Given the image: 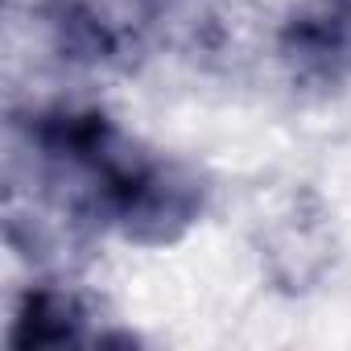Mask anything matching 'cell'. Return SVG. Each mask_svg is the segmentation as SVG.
<instances>
[{"label":"cell","mask_w":351,"mask_h":351,"mask_svg":"<svg viewBox=\"0 0 351 351\" xmlns=\"http://www.w3.org/2000/svg\"><path fill=\"white\" fill-rule=\"evenodd\" d=\"M75 211L128 244H178L207 211V186L186 165L120 136L99 161L75 173Z\"/></svg>","instance_id":"1"},{"label":"cell","mask_w":351,"mask_h":351,"mask_svg":"<svg viewBox=\"0 0 351 351\" xmlns=\"http://www.w3.org/2000/svg\"><path fill=\"white\" fill-rule=\"evenodd\" d=\"M277 54L293 83L339 87L351 79V0H310L277 34Z\"/></svg>","instance_id":"2"},{"label":"cell","mask_w":351,"mask_h":351,"mask_svg":"<svg viewBox=\"0 0 351 351\" xmlns=\"http://www.w3.org/2000/svg\"><path fill=\"white\" fill-rule=\"evenodd\" d=\"M91 306L66 285H29L17 302L9 343L13 347H71L95 343Z\"/></svg>","instance_id":"3"},{"label":"cell","mask_w":351,"mask_h":351,"mask_svg":"<svg viewBox=\"0 0 351 351\" xmlns=\"http://www.w3.org/2000/svg\"><path fill=\"white\" fill-rule=\"evenodd\" d=\"M42 25L50 46L75 66H112L124 54V29L91 0H46Z\"/></svg>","instance_id":"4"}]
</instances>
